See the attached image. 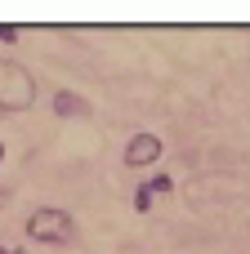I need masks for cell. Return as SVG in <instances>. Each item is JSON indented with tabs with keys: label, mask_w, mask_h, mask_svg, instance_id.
I'll use <instances>...</instances> for the list:
<instances>
[{
	"label": "cell",
	"mask_w": 250,
	"mask_h": 254,
	"mask_svg": "<svg viewBox=\"0 0 250 254\" xmlns=\"http://www.w3.org/2000/svg\"><path fill=\"white\" fill-rule=\"evenodd\" d=\"M0 161H4V143H0Z\"/></svg>",
	"instance_id": "obj_8"
},
{
	"label": "cell",
	"mask_w": 250,
	"mask_h": 254,
	"mask_svg": "<svg viewBox=\"0 0 250 254\" xmlns=\"http://www.w3.org/2000/svg\"><path fill=\"white\" fill-rule=\"evenodd\" d=\"M27 237L40 241V246H72L76 237V223L67 210H54V205H40L27 214Z\"/></svg>",
	"instance_id": "obj_1"
},
{
	"label": "cell",
	"mask_w": 250,
	"mask_h": 254,
	"mask_svg": "<svg viewBox=\"0 0 250 254\" xmlns=\"http://www.w3.org/2000/svg\"><path fill=\"white\" fill-rule=\"evenodd\" d=\"M161 192H166V196L174 192V179H170V174H157V179H148V183L134 192V210H139V214H148V210H152V196H161Z\"/></svg>",
	"instance_id": "obj_4"
},
{
	"label": "cell",
	"mask_w": 250,
	"mask_h": 254,
	"mask_svg": "<svg viewBox=\"0 0 250 254\" xmlns=\"http://www.w3.org/2000/svg\"><path fill=\"white\" fill-rule=\"evenodd\" d=\"M0 254H22V246H0Z\"/></svg>",
	"instance_id": "obj_7"
},
{
	"label": "cell",
	"mask_w": 250,
	"mask_h": 254,
	"mask_svg": "<svg viewBox=\"0 0 250 254\" xmlns=\"http://www.w3.org/2000/svg\"><path fill=\"white\" fill-rule=\"evenodd\" d=\"M161 152H166V143H161L157 134H148V129H143V134H134V138L125 143V165H130V170L157 165V161H161Z\"/></svg>",
	"instance_id": "obj_3"
},
{
	"label": "cell",
	"mask_w": 250,
	"mask_h": 254,
	"mask_svg": "<svg viewBox=\"0 0 250 254\" xmlns=\"http://www.w3.org/2000/svg\"><path fill=\"white\" fill-rule=\"evenodd\" d=\"M0 40H4V45H13V40H18V27H0Z\"/></svg>",
	"instance_id": "obj_6"
},
{
	"label": "cell",
	"mask_w": 250,
	"mask_h": 254,
	"mask_svg": "<svg viewBox=\"0 0 250 254\" xmlns=\"http://www.w3.org/2000/svg\"><path fill=\"white\" fill-rule=\"evenodd\" d=\"M31 98H36V80H31V71L4 63V67H0V107H4V112H27Z\"/></svg>",
	"instance_id": "obj_2"
},
{
	"label": "cell",
	"mask_w": 250,
	"mask_h": 254,
	"mask_svg": "<svg viewBox=\"0 0 250 254\" xmlns=\"http://www.w3.org/2000/svg\"><path fill=\"white\" fill-rule=\"evenodd\" d=\"M89 107H85V98L81 94H72V89H58L54 94V116H85Z\"/></svg>",
	"instance_id": "obj_5"
}]
</instances>
